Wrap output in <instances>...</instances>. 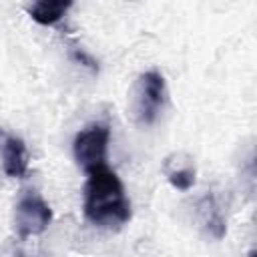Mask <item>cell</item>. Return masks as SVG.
<instances>
[{"label":"cell","instance_id":"1","mask_svg":"<svg viewBox=\"0 0 257 257\" xmlns=\"http://www.w3.org/2000/svg\"><path fill=\"white\" fill-rule=\"evenodd\" d=\"M84 185V217L104 229H118L131 219V201L122 181L108 165L86 173Z\"/></svg>","mask_w":257,"mask_h":257},{"label":"cell","instance_id":"2","mask_svg":"<svg viewBox=\"0 0 257 257\" xmlns=\"http://www.w3.org/2000/svg\"><path fill=\"white\" fill-rule=\"evenodd\" d=\"M167 86L165 78L157 70H149L139 76L133 92V110L141 124H153L165 106Z\"/></svg>","mask_w":257,"mask_h":257},{"label":"cell","instance_id":"3","mask_svg":"<svg viewBox=\"0 0 257 257\" xmlns=\"http://www.w3.org/2000/svg\"><path fill=\"white\" fill-rule=\"evenodd\" d=\"M108 139H110V131L106 124H100V122L88 124L74 137V143H72L74 161L84 173H90L106 165Z\"/></svg>","mask_w":257,"mask_h":257},{"label":"cell","instance_id":"4","mask_svg":"<svg viewBox=\"0 0 257 257\" xmlns=\"http://www.w3.org/2000/svg\"><path fill=\"white\" fill-rule=\"evenodd\" d=\"M50 221H52V211L40 195L28 193L16 203L14 225H16V233L20 239L44 233Z\"/></svg>","mask_w":257,"mask_h":257},{"label":"cell","instance_id":"5","mask_svg":"<svg viewBox=\"0 0 257 257\" xmlns=\"http://www.w3.org/2000/svg\"><path fill=\"white\" fill-rule=\"evenodd\" d=\"M0 157L2 169L8 177L22 179L28 171V151L20 137L0 131Z\"/></svg>","mask_w":257,"mask_h":257},{"label":"cell","instance_id":"6","mask_svg":"<svg viewBox=\"0 0 257 257\" xmlns=\"http://www.w3.org/2000/svg\"><path fill=\"white\" fill-rule=\"evenodd\" d=\"M72 6V2H36L28 8V14L32 16L34 22L42 26H52L56 24Z\"/></svg>","mask_w":257,"mask_h":257},{"label":"cell","instance_id":"7","mask_svg":"<svg viewBox=\"0 0 257 257\" xmlns=\"http://www.w3.org/2000/svg\"><path fill=\"white\" fill-rule=\"evenodd\" d=\"M165 173H167L169 183L179 191H189L195 185V167L189 163V159L187 161H177L175 165L167 159Z\"/></svg>","mask_w":257,"mask_h":257},{"label":"cell","instance_id":"8","mask_svg":"<svg viewBox=\"0 0 257 257\" xmlns=\"http://www.w3.org/2000/svg\"><path fill=\"white\" fill-rule=\"evenodd\" d=\"M249 257H255V251H251V253H249Z\"/></svg>","mask_w":257,"mask_h":257}]
</instances>
